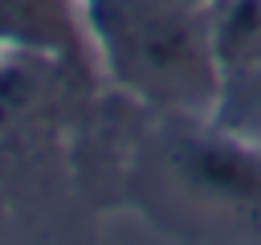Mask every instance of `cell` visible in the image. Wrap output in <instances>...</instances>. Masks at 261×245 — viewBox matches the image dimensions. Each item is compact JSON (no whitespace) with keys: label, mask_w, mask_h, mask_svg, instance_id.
Masks as SVG:
<instances>
[{"label":"cell","mask_w":261,"mask_h":245,"mask_svg":"<svg viewBox=\"0 0 261 245\" xmlns=\"http://www.w3.org/2000/svg\"><path fill=\"white\" fill-rule=\"evenodd\" d=\"M208 49L232 69L261 65V0H224L208 29Z\"/></svg>","instance_id":"7a4b0ae2"},{"label":"cell","mask_w":261,"mask_h":245,"mask_svg":"<svg viewBox=\"0 0 261 245\" xmlns=\"http://www.w3.org/2000/svg\"><path fill=\"white\" fill-rule=\"evenodd\" d=\"M118 16V61L126 65V74L147 90H184L196 86V61H200V45L184 20V12L163 8V4H147V0H118L114 4ZM110 49V53H114ZM212 53V49H208Z\"/></svg>","instance_id":"6da1fadb"}]
</instances>
